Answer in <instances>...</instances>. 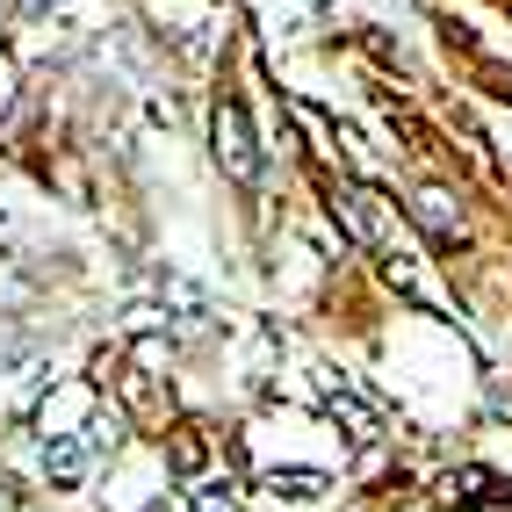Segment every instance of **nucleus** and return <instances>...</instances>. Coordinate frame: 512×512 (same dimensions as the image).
Masks as SVG:
<instances>
[{
  "label": "nucleus",
  "instance_id": "1",
  "mask_svg": "<svg viewBox=\"0 0 512 512\" xmlns=\"http://www.w3.org/2000/svg\"><path fill=\"white\" fill-rule=\"evenodd\" d=\"M217 159H224V174L231 181H260V145H253V123H246V109L238 101H224L217 109Z\"/></svg>",
  "mask_w": 512,
  "mask_h": 512
},
{
  "label": "nucleus",
  "instance_id": "2",
  "mask_svg": "<svg viewBox=\"0 0 512 512\" xmlns=\"http://www.w3.org/2000/svg\"><path fill=\"white\" fill-rule=\"evenodd\" d=\"M325 412H332L339 426H347L354 440H375V433H383V404H375V397H361L354 383H339V390H325Z\"/></svg>",
  "mask_w": 512,
  "mask_h": 512
},
{
  "label": "nucleus",
  "instance_id": "3",
  "mask_svg": "<svg viewBox=\"0 0 512 512\" xmlns=\"http://www.w3.org/2000/svg\"><path fill=\"white\" fill-rule=\"evenodd\" d=\"M332 217L347 224L354 246H375V238H383V224H375V210H368V195H361V188H332Z\"/></svg>",
  "mask_w": 512,
  "mask_h": 512
},
{
  "label": "nucleus",
  "instance_id": "4",
  "mask_svg": "<svg viewBox=\"0 0 512 512\" xmlns=\"http://www.w3.org/2000/svg\"><path fill=\"white\" fill-rule=\"evenodd\" d=\"M419 224L433 231V238H462V210H455V195H440V188H419Z\"/></svg>",
  "mask_w": 512,
  "mask_h": 512
},
{
  "label": "nucleus",
  "instance_id": "5",
  "mask_svg": "<svg viewBox=\"0 0 512 512\" xmlns=\"http://www.w3.org/2000/svg\"><path fill=\"white\" fill-rule=\"evenodd\" d=\"M267 491H275V498H318L325 476L318 469H267Z\"/></svg>",
  "mask_w": 512,
  "mask_h": 512
},
{
  "label": "nucleus",
  "instance_id": "6",
  "mask_svg": "<svg viewBox=\"0 0 512 512\" xmlns=\"http://www.w3.org/2000/svg\"><path fill=\"white\" fill-rule=\"evenodd\" d=\"M44 469L58 476V484H73V476L87 469V448H80V440H51V448H44Z\"/></svg>",
  "mask_w": 512,
  "mask_h": 512
},
{
  "label": "nucleus",
  "instance_id": "7",
  "mask_svg": "<svg viewBox=\"0 0 512 512\" xmlns=\"http://www.w3.org/2000/svg\"><path fill=\"white\" fill-rule=\"evenodd\" d=\"M87 455H101V448H116V419H87V440H80Z\"/></svg>",
  "mask_w": 512,
  "mask_h": 512
},
{
  "label": "nucleus",
  "instance_id": "8",
  "mask_svg": "<svg viewBox=\"0 0 512 512\" xmlns=\"http://www.w3.org/2000/svg\"><path fill=\"white\" fill-rule=\"evenodd\" d=\"M174 462H181V469H195V462H202V440H195V433H181V440H174Z\"/></svg>",
  "mask_w": 512,
  "mask_h": 512
},
{
  "label": "nucleus",
  "instance_id": "9",
  "mask_svg": "<svg viewBox=\"0 0 512 512\" xmlns=\"http://www.w3.org/2000/svg\"><path fill=\"white\" fill-rule=\"evenodd\" d=\"M195 512H231V491H217V484H210V491L195 498Z\"/></svg>",
  "mask_w": 512,
  "mask_h": 512
},
{
  "label": "nucleus",
  "instance_id": "10",
  "mask_svg": "<svg viewBox=\"0 0 512 512\" xmlns=\"http://www.w3.org/2000/svg\"><path fill=\"white\" fill-rule=\"evenodd\" d=\"M29 8H37V15H44V8H58V0H29Z\"/></svg>",
  "mask_w": 512,
  "mask_h": 512
}]
</instances>
